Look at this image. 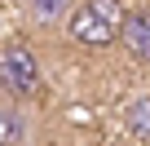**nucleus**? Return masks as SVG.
<instances>
[{"label": "nucleus", "instance_id": "nucleus-2", "mask_svg": "<svg viewBox=\"0 0 150 146\" xmlns=\"http://www.w3.org/2000/svg\"><path fill=\"white\" fill-rule=\"evenodd\" d=\"M0 84H5V93H13L18 102H27V98L40 93V58L31 53L27 40H9L5 49H0Z\"/></svg>", "mask_w": 150, "mask_h": 146}, {"label": "nucleus", "instance_id": "nucleus-3", "mask_svg": "<svg viewBox=\"0 0 150 146\" xmlns=\"http://www.w3.org/2000/svg\"><path fill=\"white\" fill-rule=\"evenodd\" d=\"M119 40H124V49H128L137 62H150V9H132V14H124Z\"/></svg>", "mask_w": 150, "mask_h": 146}, {"label": "nucleus", "instance_id": "nucleus-4", "mask_svg": "<svg viewBox=\"0 0 150 146\" xmlns=\"http://www.w3.org/2000/svg\"><path fill=\"white\" fill-rule=\"evenodd\" d=\"M27 115L22 106H9V102H0V146H22L27 142Z\"/></svg>", "mask_w": 150, "mask_h": 146}, {"label": "nucleus", "instance_id": "nucleus-7", "mask_svg": "<svg viewBox=\"0 0 150 146\" xmlns=\"http://www.w3.org/2000/svg\"><path fill=\"white\" fill-rule=\"evenodd\" d=\"M0 93H5V84H0Z\"/></svg>", "mask_w": 150, "mask_h": 146}, {"label": "nucleus", "instance_id": "nucleus-5", "mask_svg": "<svg viewBox=\"0 0 150 146\" xmlns=\"http://www.w3.org/2000/svg\"><path fill=\"white\" fill-rule=\"evenodd\" d=\"M124 124L128 133H137V142H150V98H132L124 106Z\"/></svg>", "mask_w": 150, "mask_h": 146}, {"label": "nucleus", "instance_id": "nucleus-1", "mask_svg": "<svg viewBox=\"0 0 150 146\" xmlns=\"http://www.w3.org/2000/svg\"><path fill=\"white\" fill-rule=\"evenodd\" d=\"M119 27H124V5L119 0H75V9L66 14V36L80 49L115 44Z\"/></svg>", "mask_w": 150, "mask_h": 146}, {"label": "nucleus", "instance_id": "nucleus-6", "mask_svg": "<svg viewBox=\"0 0 150 146\" xmlns=\"http://www.w3.org/2000/svg\"><path fill=\"white\" fill-rule=\"evenodd\" d=\"M71 9H75V0H27V14L35 22H44V27L49 22H62Z\"/></svg>", "mask_w": 150, "mask_h": 146}]
</instances>
